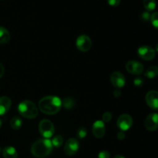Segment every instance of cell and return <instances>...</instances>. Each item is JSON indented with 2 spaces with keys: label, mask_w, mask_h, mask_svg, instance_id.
<instances>
[{
  "label": "cell",
  "mask_w": 158,
  "mask_h": 158,
  "mask_svg": "<svg viewBox=\"0 0 158 158\" xmlns=\"http://www.w3.org/2000/svg\"><path fill=\"white\" fill-rule=\"evenodd\" d=\"M39 130L42 136L46 139L52 137L55 132L54 125L50 120L48 119H43L40 121V125H39Z\"/></svg>",
  "instance_id": "obj_4"
},
{
  "label": "cell",
  "mask_w": 158,
  "mask_h": 158,
  "mask_svg": "<svg viewBox=\"0 0 158 158\" xmlns=\"http://www.w3.org/2000/svg\"><path fill=\"white\" fill-rule=\"evenodd\" d=\"M144 84V81L142 77H136L134 80V85H135L136 87H142Z\"/></svg>",
  "instance_id": "obj_25"
},
{
  "label": "cell",
  "mask_w": 158,
  "mask_h": 158,
  "mask_svg": "<svg viewBox=\"0 0 158 158\" xmlns=\"http://www.w3.org/2000/svg\"><path fill=\"white\" fill-rule=\"evenodd\" d=\"M0 151H1V149H0Z\"/></svg>",
  "instance_id": "obj_35"
},
{
  "label": "cell",
  "mask_w": 158,
  "mask_h": 158,
  "mask_svg": "<svg viewBox=\"0 0 158 158\" xmlns=\"http://www.w3.org/2000/svg\"><path fill=\"white\" fill-rule=\"evenodd\" d=\"M22 125H23V121H22L21 118L19 116H14L12 119H11L10 125L13 129L18 130L21 128Z\"/></svg>",
  "instance_id": "obj_18"
},
{
  "label": "cell",
  "mask_w": 158,
  "mask_h": 158,
  "mask_svg": "<svg viewBox=\"0 0 158 158\" xmlns=\"http://www.w3.org/2000/svg\"><path fill=\"white\" fill-rule=\"evenodd\" d=\"M76 45L79 50L82 51V52H86L90 50L91 46H92V41L88 36L83 34L77 37Z\"/></svg>",
  "instance_id": "obj_5"
},
{
  "label": "cell",
  "mask_w": 158,
  "mask_h": 158,
  "mask_svg": "<svg viewBox=\"0 0 158 158\" xmlns=\"http://www.w3.org/2000/svg\"><path fill=\"white\" fill-rule=\"evenodd\" d=\"M114 158H125L124 156H121V155H117V156H114Z\"/></svg>",
  "instance_id": "obj_32"
},
{
  "label": "cell",
  "mask_w": 158,
  "mask_h": 158,
  "mask_svg": "<svg viewBox=\"0 0 158 158\" xmlns=\"http://www.w3.org/2000/svg\"><path fill=\"white\" fill-rule=\"evenodd\" d=\"M62 105L64 106L65 108H67V109H71L74 107L75 105V100H74L73 98L70 97H66L63 99V101L62 102Z\"/></svg>",
  "instance_id": "obj_20"
},
{
  "label": "cell",
  "mask_w": 158,
  "mask_h": 158,
  "mask_svg": "<svg viewBox=\"0 0 158 158\" xmlns=\"http://www.w3.org/2000/svg\"><path fill=\"white\" fill-rule=\"evenodd\" d=\"M143 5L148 12H151L155 9L157 2H156V0H143Z\"/></svg>",
  "instance_id": "obj_19"
},
{
  "label": "cell",
  "mask_w": 158,
  "mask_h": 158,
  "mask_svg": "<svg viewBox=\"0 0 158 158\" xmlns=\"http://www.w3.org/2000/svg\"><path fill=\"white\" fill-rule=\"evenodd\" d=\"M2 120L0 119V128L2 127Z\"/></svg>",
  "instance_id": "obj_33"
},
{
  "label": "cell",
  "mask_w": 158,
  "mask_h": 158,
  "mask_svg": "<svg viewBox=\"0 0 158 158\" xmlns=\"http://www.w3.org/2000/svg\"><path fill=\"white\" fill-rule=\"evenodd\" d=\"M102 118H103V122H108L112 119V114L110 112H106L103 114Z\"/></svg>",
  "instance_id": "obj_24"
},
{
  "label": "cell",
  "mask_w": 158,
  "mask_h": 158,
  "mask_svg": "<svg viewBox=\"0 0 158 158\" xmlns=\"http://www.w3.org/2000/svg\"><path fill=\"white\" fill-rule=\"evenodd\" d=\"M110 81L112 85L117 88H123L126 84L124 75L120 71H114L110 74Z\"/></svg>",
  "instance_id": "obj_11"
},
{
  "label": "cell",
  "mask_w": 158,
  "mask_h": 158,
  "mask_svg": "<svg viewBox=\"0 0 158 158\" xmlns=\"http://www.w3.org/2000/svg\"><path fill=\"white\" fill-rule=\"evenodd\" d=\"M4 158H18V153L13 147H6L2 150Z\"/></svg>",
  "instance_id": "obj_15"
},
{
  "label": "cell",
  "mask_w": 158,
  "mask_h": 158,
  "mask_svg": "<svg viewBox=\"0 0 158 158\" xmlns=\"http://www.w3.org/2000/svg\"><path fill=\"white\" fill-rule=\"evenodd\" d=\"M120 94H121V92H120V90H115V91H114V97L116 98H119L120 96Z\"/></svg>",
  "instance_id": "obj_31"
},
{
  "label": "cell",
  "mask_w": 158,
  "mask_h": 158,
  "mask_svg": "<svg viewBox=\"0 0 158 158\" xmlns=\"http://www.w3.org/2000/svg\"><path fill=\"white\" fill-rule=\"evenodd\" d=\"M156 50H157V52H158V43H157V45H156Z\"/></svg>",
  "instance_id": "obj_34"
},
{
  "label": "cell",
  "mask_w": 158,
  "mask_h": 158,
  "mask_svg": "<svg viewBox=\"0 0 158 158\" xmlns=\"http://www.w3.org/2000/svg\"><path fill=\"white\" fill-rule=\"evenodd\" d=\"M92 132L96 138L100 139V138L103 137L105 133H106V127H105L104 122L101 120L96 121L93 125Z\"/></svg>",
  "instance_id": "obj_13"
},
{
  "label": "cell",
  "mask_w": 158,
  "mask_h": 158,
  "mask_svg": "<svg viewBox=\"0 0 158 158\" xmlns=\"http://www.w3.org/2000/svg\"><path fill=\"white\" fill-rule=\"evenodd\" d=\"M10 40V33L7 29L0 26V44H6Z\"/></svg>",
  "instance_id": "obj_16"
},
{
  "label": "cell",
  "mask_w": 158,
  "mask_h": 158,
  "mask_svg": "<svg viewBox=\"0 0 158 158\" xmlns=\"http://www.w3.org/2000/svg\"><path fill=\"white\" fill-rule=\"evenodd\" d=\"M110 154L107 150H102L99 153L98 155L99 158H110Z\"/></svg>",
  "instance_id": "obj_26"
},
{
  "label": "cell",
  "mask_w": 158,
  "mask_h": 158,
  "mask_svg": "<svg viewBox=\"0 0 158 158\" xmlns=\"http://www.w3.org/2000/svg\"><path fill=\"white\" fill-rule=\"evenodd\" d=\"M86 135H87V130L84 127H81V128H80L77 130V136L79 138H80V139L85 138L86 136Z\"/></svg>",
  "instance_id": "obj_23"
},
{
  "label": "cell",
  "mask_w": 158,
  "mask_h": 158,
  "mask_svg": "<svg viewBox=\"0 0 158 158\" xmlns=\"http://www.w3.org/2000/svg\"><path fill=\"white\" fill-rule=\"evenodd\" d=\"M12 105V101L7 96L0 97V116L6 114Z\"/></svg>",
  "instance_id": "obj_14"
},
{
  "label": "cell",
  "mask_w": 158,
  "mask_h": 158,
  "mask_svg": "<svg viewBox=\"0 0 158 158\" xmlns=\"http://www.w3.org/2000/svg\"><path fill=\"white\" fill-rule=\"evenodd\" d=\"M141 20L145 22H148L151 20V15H150L149 12H143L141 14Z\"/></svg>",
  "instance_id": "obj_27"
},
{
  "label": "cell",
  "mask_w": 158,
  "mask_h": 158,
  "mask_svg": "<svg viewBox=\"0 0 158 158\" xmlns=\"http://www.w3.org/2000/svg\"><path fill=\"white\" fill-rule=\"evenodd\" d=\"M117 125L121 131H127L133 125V119L130 115L123 114L119 116Z\"/></svg>",
  "instance_id": "obj_6"
},
{
  "label": "cell",
  "mask_w": 158,
  "mask_h": 158,
  "mask_svg": "<svg viewBox=\"0 0 158 158\" xmlns=\"http://www.w3.org/2000/svg\"><path fill=\"white\" fill-rule=\"evenodd\" d=\"M145 127L149 131H155L158 129V114L151 113L147 116L144 122Z\"/></svg>",
  "instance_id": "obj_10"
},
{
  "label": "cell",
  "mask_w": 158,
  "mask_h": 158,
  "mask_svg": "<svg viewBox=\"0 0 158 158\" xmlns=\"http://www.w3.org/2000/svg\"><path fill=\"white\" fill-rule=\"evenodd\" d=\"M145 77L149 79H153L158 76V67L157 66H151L147 69L144 73Z\"/></svg>",
  "instance_id": "obj_17"
},
{
  "label": "cell",
  "mask_w": 158,
  "mask_h": 158,
  "mask_svg": "<svg viewBox=\"0 0 158 158\" xmlns=\"http://www.w3.org/2000/svg\"><path fill=\"white\" fill-rule=\"evenodd\" d=\"M126 70L132 74L139 75L143 71V65L137 60H130L126 64Z\"/></svg>",
  "instance_id": "obj_9"
},
{
  "label": "cell",
  "mask_w": 158,
  "mask_h": 158,
  "mask_svg": "<svg viewBox=\"0 0 158 158\" xmlns=\"http://www.w3.org/2000/svg\"><path fill=\"white\" fill-rule=\"evenodd\" d=\"M19 113L26 119H35L38 116L39 110L36 105L29 100H25L18 105Z\"/></svg>",
  "instance_id": "obj_3"
},
{
  "label": "cell",
  "mask_w": 158,
  "mask_h": 158,
  "mask_svg": "<svg viewBox=\"0 0 158 158\" xmlns=\"http://www.w3.org/2000/svg\"><path fill=\"white\" fill-rule=\"evenodd\" d=\"M80 148V143L75 138H69L64 146V152L68 156L76 154Z\"/></svg>",
  "instance_id": "obj_7"
},
{
  "label": "cell",
  "mask_w": 158,
  "mask_h": 158,
  "mask_svg": "<svg viewBox=\"0 0 158 158\" xmlns=\"http://www.w3.org/2000/svg\"><path fill=\"white\" fill-rule=\"evenodd\" d=\"M146 102L148 106L154 110H158V91H150L146 94Z\"/></svg>",
  "instance_id": "obj_12"
},
{
  "label": "cell",
  "mask_w": 158,
  "mask_h": 158,
  "mask_svg": "<svg viewBox=\"0 0 158 158\" xmlns=\"http://www.w3.org/2000/svg\"><path fill=\"white\" fill-rule=\"evenodd\" d=\"M117 138H118V139H120V140H123V139L125 138L124 133H123V131L119 132L118 134H117Z\"/></svg>",
  "instance_id": "obj_29"
},
{
  "label": "cell",
  "mask_w": 158,
  "mask_h": 158,
  "mask_svg": "<svg viewBox=\"0 0 158 158\" xmlns=\"http://www.w3.org/2000/svg\"><path fill=\"white\" fill-rule=\"evenodd\" d=\"M52 144L49 139H40L33 143L31 147L32 155L37 158H43L51 153Z\"/></svg>",
  "instance_id": "obj_2"
},
{
  "label": "cell",
  "mask_w": 158,
  "mask_h": 158,
  "mask_svg": "<svg viewBox=\"0 0 158 158\" xmlns=\"http://www.w3.org/2000/svg\"><path fill=\"white\" fill-rule=\"evenodd\" d=\"M151 22L153 26L158 29V12H155L151 15Z\"/></svg>",
  "instance_id": "obj_22"
},
{
  "label": "cell",
  "mask_w": 158,
  "mask_h": 158,
  "mask_svg": "<svg viewBox=\"0 0 158 158\" xmlns=\"http://www.w3.org/2000/svg\"><path fill=\"white\" fill-rule=\"evenodd\" d=\"M62 106V101L57 96L49 95L42 98L39 102V108L46 115L56 114Z\"/></svg>",
  "instance_id": "obj_1"
},
{
  "label": "cell",
  "mask_w": 158,
  "mask_h": 158,
  "mask_svg": "<svg viewBox=\"0 0 158 158\" xmlns=\"http://www.w3.org/2000/svg\"><path fill=\"white\" fill-rule=\"evenodd\" d=\"M121 0H107V2L110 6H113V7H116L120 5Z\"/></svg>",
  "instance_id": "obj_28"
},
{
  "label": "cell",
  "mask_w": 158,
  "mask_h": 158,
  "mask_svg": "<svg viewBox=\"0 0 158 158\" xmlns=\"http://www.w3.org/2000/svg\"><path fill=\"white\" fill-rule=\"evenodd\" d=\"M51 143H52V147H56V148H59V147H61L63 143V136H60V135H57V136H54V137L52 138Z\"/></svg>",
  "instance_id": "obj_21"
},
{
  "label": "cell",
  "mask_w": 158,
  "mask_h": 158,
  "mask_svg": "<svg viewBox=\"0 0 158 158\" xmlns=\"http://www.w3.org/2000/svg\"><path fill=\"white\" fill-rule=\"evenodd\" d=\"M4 73H5L4 67H3V65L0 63V78L2 77L3 74H4Z\"/></svg>",
  "instance_id": "obj_30"
},
{
  "label": "cell",
  "mask_w": 158,
  "mask_h": 158,
  "mask_svg": "<svg viewBox=\"0 0 158 158\" xmlns=\"http://www.w3.org/2000/svg\"><path fill=\"white\" fill-rule=\"evenodd\" d=\"M139 57L145 60H151L155 57V50L149 46H142L138 48L137 50Z\"/></svg>",
  "instance_id": "obj_8"
}]
</instances>
